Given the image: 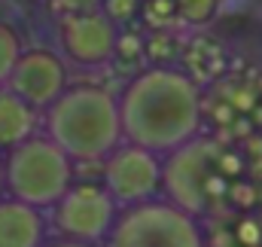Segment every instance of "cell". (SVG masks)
I'll use <instances>...</instances> for the list:
<instances>
[{"label": "cell", "instance_id": "cell-12", "mask_svg": "<svg viewBox=\"0 0 262 247\" xmlns=\"http://www.w3.org/2000/svg\"><path fill=\"white\" fill-rule=\"evenodd\" d=\"M21 52H25V46H21L18 34L9 25L0 22V89H6V83H9L15 64L21 58Z\"/></svg>", "mask_w": 262, "mask_h": 247}, {"label": "cell", "instance_id": "cell-2", "mask_svg": "<svg viewBox=\"0 0 262 247\" xmlns=\"http://www.w3.org/2000/svg\"><path fill=\"white\" fill-rule=\"evenodd\" d=\"M46 137L58 143L76 165L107 162L122 143L119 98L98 86H67V92L43 113Z\"/></svg>", "mask_w": 262, "mask_h": 247}, {"label": "cell", "instance_id": "cell-13", "mask_svg": "<svg viewBox=\"0 0 262 247\" xmlns=\"http://www.w3.org/2000/svg\"><path fill=\"white\" fill-rule=\"evenodd\" d=\"M137 12H140V0H104V6H101V15L110 25H116L119 31L128 28L137 18Z\"/></svg>", "mask_w": 262, "mask_h": 247}, {"label": "cell", "instance_id": "cell-7", "mask_svg": "<svg viewBox=\"0 0 262 247\" xmlns=\"http://www.w3.org/2000/svg\"><path fill=\"white\" fill-rule=\"evenodd\" d=\"M162 165L165 159L152 156L149 150L122 143L104 162V189L119 204V211L162 198Z\"/></svg>", "mask_w": 262, "mask_h": 247}, {"label": "cell", "instance_id": "cell-1", "mask_svg": "<svg viewBox=\"0 0 262 247\" xmlns=\"http://www.w3.org/2000/svg\"><path fill=\"white\" fill-rule=\"evenodd\" d=\"M125 143L168 159L201 137V89L177 67H146L131 76L119 95Z\"/></svg>", "mask_w": 262, "mask_h": 247}, {"label": "cell", "instance_id": "cell-4", "mask_svg": "<svg viewBox=\"0 0 262 247\" xmlns=\"http://www.w3.org/2000/svg\"><path fill=\"white\" fill-rule=\"evenodd\" d=\"M220 159L223 150L210 137H195L177 153H171L162 165V198H168L195 220L204 217L226 183Z\"/></svg>", "mask_w": 262, "mask_h": 247}, {"label": "cell", "instance_id": "cell-8", "mask_svg": "<svg viewBox=\"0 0 262 247\" xmlns=\"http://www.w3.org/2000/svg\"><path fill=\"white\" fill-rule=\"evenodd\" d=\"M6 89L18 95L37 113H46L67 92V67L64 58L49 49H25L15 64Z\"/></svg>", "mask_w": 262, "mask_h": 247}, {"label": "cell", "instance_id": "cell-16", "mask_svg": "<svg viewBox=\"0 0 262 247\" xmlns=\"http://www.w3.org/2000/svg\"><path fill=\"white\" fill-rule=\"evenodd\" d=\"M6 198V159L0 156V201Z\"/></svg>", "mask_w": 262, "mask_h": 247}, {"label": "cell", "instance_id": "cell-3", "mask_svg": "<svg viewBox=\"0 0 262 247\" xmlns=\"http://www.w3.org/2000/svg\"><path fill=\"white\" fill-rule=\"evenodd\" d=\"M6 159V198L37 211H52L73 186V162L46 134L15 147Z\"/></svg>", "mask_w": 262, "mask_h": 247}, {"label": "cell", "instance_id": "cell-10", "mask_svg": "<svg viewBox=\"0 0 262 247\" xmlns=\"http://www.w3.org/2000/svg\"><path fill=\"white\" fill-rule=\"evenodd\" d=\"M49 220L43 211L28 208L15 198L0 201V247H46Z\"/></svg>", "mask_w": 262, "mask_h": 247}, {"label": "cell", "instance_id": "cell-14", "mask_svg": "<svg viewBox=\"0 0 262 247\" xmlns=\"http://www.w3.org/2000/svg\"><path fill=\"white\" fill-rule=\"evenodd\" d=\"M174 3H177L180 18L189 22V25H207L216 15V6H220V0H174Z\"/></svg>", "mask_w": 262, "mask_h": 247}, {"label": "cell", "instance_id": "cell-6", "mask_svg": "<svg viewBox=\"0 0 262 247\" xmlns=\"http://www.w3.org/2000/svg\"><path fill=\"white\" fill-rule=\"evenodd\" d=\"M119 220V204L104 183H73L70 192L52 208V226L61 241L104 247Z\"/></svg>", "mask_w": 262, "mask_h": 247}, {"label": "cell", "instance_id": "cell-17", "mask_svg": "<svg viewBox=\"0 0 262 247\" xmlns=\"http://www.w3.org/2000/svg\"><path fill=\"white\" fill-rule=\"evenodd\" d=\"M46 247H89V244H73V241H61V238H55V241H49Z\"/></svg>", "mask_w": 262, "mask_h": 247}, {"label": "cell", "instance_id": "cell-9", "mask_svg": "<svg viewBox=\"0 0 262 247\" xmlns=\"http://www.w3.org/2000/svg\"><path fill=\"white\" fill-rule=\"evenodd\" d=\"M58 40H61V55L70 64L95 70V67H104V64H110L116 58L119 28L110 25L101 12L64 15Z\"/></svg>", "mask_w": 262, "mask_h": 247}, {"label": "cell", "instance_id": "cell-15", "mask_svg": "<svg viewBox=\"0 0 262 247\" xmlns=\"http://www.w3.org/2000/svg\"><path fill=\"white\" fill-rule=\"evenodd\" d=\"M58 9L64 15H89V12H101L104 0H55Z\"/></svg>", "mask_w": 262, "mask_h": 247}, {"label": "cell", "instance_id": "cell-5", "mask_svg": "<svg viewBox=\"0 0 262 247\" xmlns=\"http://www.w3.org/2000/svg\"><path fill=\"white\" fill-rule=\"evenodd\" d=\"M104 247H204V235L195 217L168 198H152L146 204L119 211V220Z\"/></svg>", "mask_w": 262, "mask_h": 247}, {"label": "cell", "instance_id": "cell-11", "mask_svg": "<svg viewBox=\"0 0 262 247\" xmlns=\"http://www.w3.org/2000/svg\"><path fill=\"white\" fill-rule=\"evenodd\" d=\"M37 125H40V113L34 107H28L9 89H0V156L37 137Z\"/></svg>", "mask_w": 262, "mask_h": 247}]
</instances>
